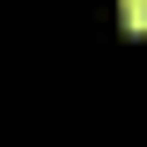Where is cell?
<instances>
[{
    "instance_id": "6da1fadb",
    "label": "cell",
    "mask_w": 147,
    "mask_h": 147,
    "mask_svg": "<svg viewBox=\"0 0 147 147\" xmlns=\"http://www.w3.org/2000/svg\"><path fill=\"white\" fill-rule=\"evenodd\" d=\"M118 22L125 30H147V0H118Z\"/></svg>"
}]
</instances>
